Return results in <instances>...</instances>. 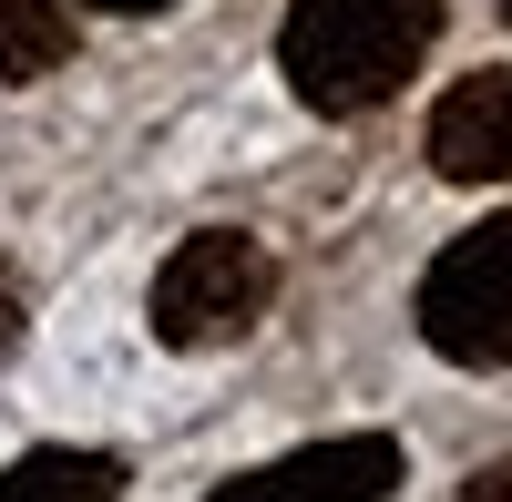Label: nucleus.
<instances>
[{
	"instance_id": "f257e3e1",
	"label": "nucleus",
	"mask_w": 512,
	"mask_h": 502,
	"mask_svg": "<svg viewBox=\"0 0 512 502\" xmlns=\"http://www.w3.org/2000/svg\"><path fill=\"white\" fill-rule=\"evenodd\" d=\"M441 0H297L277 31V72L308 113H379L431 62Z\"/></svg>"
},
{
	"instance_id": "f03ea898",
	"label": "nucleus",
	"mask_w": 512,
	"mask_h": 502,
	"mask_svg": "<svg viewBox=\"0 0 512 502\" xmlns=\"http://www.w3.org/2000/svg\"><path fill=\"white\" fill-rule=\"evenodd\" d=\"M267 298H277V257L267 246L236 236V226H195L175 257L154 267L144 318H154L164 349H226V339H246V328L267 318Z\"/></svg>"
},
{
	"instance_id": "7ed1b4c3",
	"label": "nucleus",
	"mask_w": 512,
	"mask_h": 502,
	"mask_svg": "<svg viewBox=\"0 0 512 502\" xmlns=\"http://www.w3.org/2000/svg\"><path fill=\"white\" fill-rule=\"evenodd\" d=\"M420 339L461 369H512V216L451 236L420 277Z\"/></svg>"
},
{
	"instance_id": "20e7f679",
	"label": "nucleus",
	"mask_w": 512,
	"mask_h": 502,
	"mask_svg": "<svg viewBox=\"0 0 512 502\" xmlns=\"http://www.w3.org/2000/svg\"><path fill=\"white\" fill-rule=\"evenodd\" d=\"M400 441L390 431H338V441H308V451H277L236 482H216L205 502H390L400 492Z\"/></svg>"
},
{
	"instance_id": "39448f33",
	"label": "nucleus",
	"mask_w": 512,
	"mask_h": 502,
	"mask_svg": "<svg viewBox=\"0 0 512 502\" xmlns=\"http://www.w3.org/2000/svg\"><path fill=\"white\" fill-rule=\"evenodd\" d=\"M431 164H441V185H502L512 175V72H472L441 93Z\"/></svg>"
},
{
	"instance_id": "423d86ee",
	"label": "nucleus",
	"mask_w": 512,
	"mask_h": 502,
	"mask_svg": "<svg viewBox=\"0 0 512 502\" xmlns=\"http://www.w3.org/2000/svg\"><path fill=\"white\" fill-rule=\"evenodd\" d=\"M0 502H123L113 451H21L0 472Z\"/></svg>"
},
{
	"instance_id": "0eeeda50",
	"label": "nucleus",
	"mask_w": 512,
	"mask_h": 502,
	"mask_svg": "<svg viewBox=\"0 0 512 502\" xmlns=\"http://www.w3.org/2000/svg\"><path fill=\"white\" fill-rule=\"evenodd\" d=\"M72 62V11L62 0H0V82H41Z\"/></svg>"
},
{
	"instance_id": "6e6552de",
	"label": "nucleus",
	"mask_w": 512,
	"mask_h": 502,
	"mask_svg": "<svg viewBox=\"0 0 512 502\" xmlns=\"http://www.w3.org/2000/svg\"><path fill=\"white\" fill-rule=\"evenodd\" d=\"M21 328H31V298H21V277H11V267H0V359H11V349H21Z\"/></svg>"
},
{
	"instance_id": "1a4fd4ad",
	"label": "nucleus",
	"mask_w": 512,
	"mask_h": 502,
	"mask_svg": "<svg viewBox=\"0 0 512 502\" xmlns=\"http://www.w3.org/2000/svg\"><path fill=\"white\" fill-rule=\"evenodd\" d=\"M461 502H512V451H502V462H482L472 482H461Z\"/></svg>"
},
{
	"instance_id": "9d476101",
	"label": "nucleus",
	"mask_w": 512,
	"mask_h": 502,
	"mask_svg": "<svg viewBox=\"0 0 512 502\" xmlns=\"http://www.w3.org/2000/svg\"><path fill=\"white\" fill-rule=\"evenodd\" d=\"M93 11H164V0H93Z\"/></svg>"
},
{
	"instance_id": "9b49d317",
	"label": "nucleus",
	"mask_w": 512,
	"mask_h": 502,
	"mask_svg": "<svg viewBox=\"0 0 512 502\" xmlns=\"http://www.w3.org/2000/svg\"><path fill=\"white\" fill-rule=\"evenodd\" d=\"M502 11H512V0H502Z\"/></svg>"
}]
</instances>
